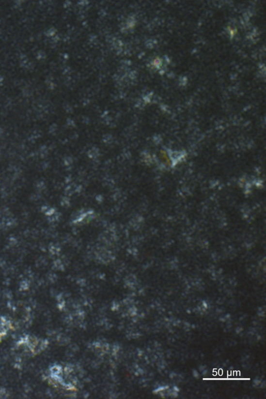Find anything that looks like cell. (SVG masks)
Here are the masks:
<instances>
[{
	"instance_id": "3",
	"label": "cell",
	"mask_w": 266,
	"mask_h": 399,
	"mask_svg": "<svg viewBox=\"0 0 266 399\" xmlns=\"http://www.w3.org/2000/svg\"><path fill=\"white\" fill-rule=\"evenodd\" d=\"M162 60L159 58H157L154 61V66L155 67H158L161 66Z\"/></svg>"
},
{
	"instance_id": "4",
	"label": "cell",
	"mask_w": 266,
	"mask_h": 399,
	"mask_svg": "<svg viewBox=\"0 0 266 399\" xmlns=\"http://www.w3.org/2000/svg\"><path fill=\"white\" fill-rule=\"evenodd\" d=\"M229 31V33L232 37H234L235 34L236 33V31L235 30L233 29V28H230Z\"/></svg>"
},
{
	"instance_id": "2",
	"label": "cell",
	"mask_w": 266,
	"mask_h": 399,
	"mask_svg": "<svg viewBox=\"0 0 266 399\" xmlns=\"http://www.w3.org/2000/svg\"><path fill=\"white\" fill-rule=\"evenodd\" d=\"M14 327L11 321L5 316L0 315V343L8 336Z\"/></svg>"
},
{
	"instance_id": "5",
	"label": "cell",
	"mask_w": 266,
	"mask_h": 399,
	"mask_svg": "<svg viewBox=\"0 0 266 399\" xmlns=\"http://www.w3.org/2000/svg\"><path fill=\"white\" fill-rule=\"evenodd\" d=\"M5 395H6V391L4 390V389H0V398H4V397H3V396Z\"/></svg>"
},
{
	"instance_id": "1",
	"label": "cell",
	"mask_w": 266,
	"mask_h": 399,
	"mask_svg": "<svg viewBox=\"0 0 266 399\" xmlns=\"http://www.w3.org/2000/svg\"><path fill=\"white\" fill-rule=\"evenodd\" d=\"M17 344L27 349V350L33 355L41 353L47 346L46 340L29 334L21 337Z\"/></svg>"
}]
</instances>
